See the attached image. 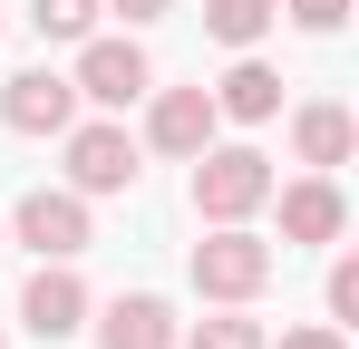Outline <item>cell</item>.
<instances>
[{
  "label": "cell",
  "instance_id": "6da1fadb",
  "mask_svg": "<svg viewBox=\"0 0 359 349\" xmlns=\"http://www.w3.org/2000/svg\"><path fill=\"white\" fill-rule=\"evenodd\" d=\"M272 184H282V174H272L262 146H204V156H194V214H204V224H252V214L272 204Z\"/></svg>",
  "mask_w": 359,
  "mask_h": 349
},
{
  "label": "cell",
  "instance_id": "7a4b0ae2",
  "mask_svg": "<svg viewBox=\"0 0 359 349\" xmlns=\"http://www.w3.org/2000/svg\"><path fill=\"white\" fill-rule=\"evenodd\" d=\"M262 282H272V242H262V233L214 224L194 242V291H204V301H252Z\"/></svg>",
  "mask_w": 359,
  "mask_h": 349
},
{
  "label": "cell",
  "instance_id": "3957f363",
  "mask_svg": "<svg viewBox=\"0 0 359 349\" xmlns=\"http://www.w3.org/2000/svg\"><path fill=\"white\" fill-rule=\"evenodd\" d=\"M68 88L88 97V107H136L146 88H156V68H146V49L136 39H78V68H68Z\"/></svg>",
  "mask_w": 359,
  "mask_h": 349
},
{
  "label": "cell",
  "instance_id": "277c9868",
  "mask_svg": "<svg viewBox=\"0 0 359 349\" xmlns=\"http://www.w3.org/2000/svg\"><path fill=\"white\" fill-rule=\"evenodd\" d=\"M10 233H20L39 262H78V252H88V194H68V184H29L20 214H10Z\"/></svg>",
  "mask_w": 359,
  "mask_h": 349
},
{
  "label": "cell",
  "instance_id": "5b68a950",
  "mask_svg": "<svg viewBox=\"0 0 359 349\" xmlns=\"http://www.w3.org/2000/svg\"><path fill=\"white\" fill-rule=\"evenodd\" d=\"M126 184H136V136L117 116L68 126V194H126Z\"/></svg>",
  "mask_w": 359,
  "mask_h": 349
},
{
  "label": "cell",
  "instance_id": "8992f818",
  "mask_svg": "<svg viewBox=\"0 0 359 349\" xmlns=\"http://www.w3.org/2000/svg\"><path fill=\"white\" fill-rule=\"evenodd\" d=\"M214 126H224L214 116V88H146V146L156 156H184L194 165L214 146Z\"/></svg>",
  "mask_w": 359,
  "mask_h": 349
},
{
  "label": "cell",
  "instance_id": "52a82bcc",
  "mask_svg": "<svg viewBox=\"0 0 359 349\" xmlns=\"http://www.w3.org/2000/svg\"><path fill=\"white\" fill-rule=\"evenodd\" d=\"M0 126H10V136H68V126H78V88H68L59 68H20V78L0 88Z\"/></svg>",
  "mask_w": 359,
  "mask_h": 349
},
{
  "label": "cell",
  "instance_id": "ba28073f",
  "mask_svg": "<svg viewBox=\"0 0 359 349\" xmlns=\"http://www.w3.org/2000/svg\"><path fill=\"white\" fill-rule=\"evenodd\" d=\"M20 330H29V340H78V330H88V282H78L68 262H39L29 291H20Z\"/></svg>",
  "mask_w": 359,
  "mask_h": 349
},
{
  "label": "cell",
  "instance_id": "9c48e42d",
  "mask_svg": "<svg viewBox=\"0 0 359 349\" xmlns=\"http://www.w3.org/2000/svg\"><path fill=\"white\" fill-rule=\"evenodd\" d=\"M282 194V242H340L350 233V204L330 174H301V184H272Z\"/></svg>",
  "mask_w": 359,
  "mask_h": 349
},
{
  "label": "cell",
  "instance_id": "30bf717a",
  "mask_svg": "<svg viewBox=\"0 0 359 349\" xmlns=\"http://www.w3.org/2000/svg\"><path fill=\"white\" fill-rule=\"evenodd\" d=\"M97 349H175V310L156 291H117L97 310Z\"/></svg>",
  "mask_w": 359,
  "mask_h": 349
},
{
  "label": "cell",
  "instance_id": "8fae6325",
  "mask_svg": "<svg viewBox=\"0 0 359 349\" xmlns=\"http://www.w3.org/2000/svg\"><path fill=\"white\" fill-rule=\"evenodd\" d=\"M350 146H359V126L340 97H311V107H292V156L311 174H330V165H350Z\"/></svg>",
  "mask_w": 359,
  "mask_h": 349
},
{
  "label": "cell",
  "instance_id": "7c38bea8",
  "mask_svg": "<svg viewBox=\"0 0 359 349\" xmlns=\"http://www.w3.org/2000/svg\"><path fill=\"white\" fill-rule=\"evenodd\" d=\"M214 116H233V126H262V116H282V78L262 68V58L243 49L224 78H214Z\"/></svg>",
  "mask_w": 359,
  "mask_h": 349
},
{
  "label": "cell",
  "instance_id": "4fadbf2b",
  "mask_svg": "<svg viewBox=\"0 0 359 349\" xmlns=\"http://www.w3.org/2000/svg\"><path fill=\"white\" fill-rule=\"evenodd\" d=\"M282 20V0H204V29L224 49H262V29Z\"/></svg>",
  "mask_w": 359,
  "mask_h": 349
},
{
  "label": "cell",
  "instance_id": "5bb4252c",
  "mask_svg": "<svg viewBox=\"0 0 359 349\" xmlns=\"http://www.w3.org/2000/svg\"><path fill=\"white\" fill-rule=\"evenodd\" d=\"M29 29L39 39H88L97 29V0H29Z\"/></svg>",
  "mask_w": 359,
  "mask_h": 349
},
{
  "label": "cell",
  "instance_id": "9a60e30c",
  "mask_svg": "<svg viewBox=\"0 0 359 349\" xmlns=\"http://www.w3.org/2000/svg\"><path fill=\"white\" fill-rule=\"evenodd\" d=\"M184 349H262V320H243L233 301H224V320H194V340Z\"/></svg>",
  "mask_w": 359,
  "mask_h": 349
},
{
  "label": "cell",
  "instance_id": "2e32d148",
  "mask_svg": "<svg viewBox=\"0 0 359 349\" xmlns=\"http://www.w3.org/2000/svg\"><path fill=\"white\" fill-rule=\"evenodd\" d=\"M320 301H330V320H359V252L330 262V291H320Z\"/></svg>",
  "mask_w": 359,
  "mask_h": 349
},
{
  "label": "cell",
  "instance_id": "e0dca14e",
  "mask_svg": "<svg viewBox=\"0 0 359 349\" xmlns=\"http://www.w3.org/2000/svg\"><path fill=\"white\" fill-rule=\"evenodd\" d=\"M282 10H292L301 29H320V39H330V29H340V20H350V0H282Z\"/></svg>",
  "mask_w": 359,
  "mask_h": 349
},
{
  "label": "cell",
  "instance_id": "ac0fdd59",
  "mask_svg": "<svg viewBox=\"0 0 359 349\" xmlns=\"http://www.w3.org/2000/svg\"><path fill=\"white\" fill-rule=\"evenodd\" d=\"M262 349H272V340H262ZM282 349H350V340H340V320H311V330H282Z\"/></svg>",
  "mask_w": 359,
  "mask_h": 349
},
{
  "label": "cell",
  "instance_id": "d6986e66",
  "mask_svg": "<svg viewBox=\"0 0 359 349\" xmlns=\"http://www.w3.org/2000/svg\"><path fill=\"white\" fill-rule=\"evenodd\" d=\"M107 10H117L126 29H146V20H165V10H175V0H107Z\"/></svg>",
  "mask_w": 359,
  "mask_h": 349
}]
</instances>
